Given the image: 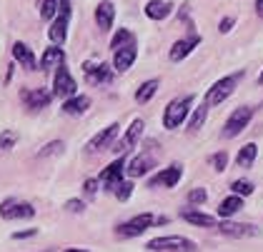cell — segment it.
<instances>
[{"label":"cell","instance_id":"6da1fadb","mask_svg":"<svg viewBox=\"0 0 263 252\" xmlns=\"http://www.w3.org/2000/svg\"><path fill=\"white\" fill-rule=\"evenodd\" d=\"M193 102H196V95H183L171 100L165 105V110H163V128L165 130H178L183 122L188 120V115H191Z\"/></svg>","mask_w":263,"mask_h":252},{"label":"cell","instance_id":"7a4b0ae2","mask_svg":"<svg viewBox=\"0 0 263 252\" xmlns=\"http://www.w3.org/2000/svg\"><path fill=\"white\" fill-rule=\"evenodd\" d=\"M241 80H243V70L233 73V75H226V78H221V80H216V82L208 88V93H205V105H208V108H216V105L226 102L228 97L236 93V88H238Z\"/></svg>","mask_w":263,"mask_h":252},{"label":"cell","instance_id":"3957f363","mask_svg":"<svg viewBox=\"0 0 263 252\" xmlns=\"http://www.w3.org/2000/svg\"><path fill=\"white\" fill-rule=\"evenodd\" d=\"M148 252H196V242L183 237V235H165V237H156L145 245Z\"/></svg>","mask_w":263,"mask_h":252},{"label":"cell","instance_id":"277c9868","mask_svg":"<svg viewBox=\"0 0 263 252\" xmlns=\"http://www.w3.org/2000/svg\"><path fill=\"white\" fill-rule=\"evenodd\" d=\"M253 108H248V105H241V108H236L233 113H231V117L226 120V125H223L221 135L226 137V140H231V137H238L248 128V122L253 120Z\"/></svg>","mask_w":263,"mask_h":252},{"label":"cell","instance_id":"5b68a950","mask_svg":"<svg viewBox=\"0 0 263 252\" xmlns=\"http://www.w3.org/2000/svg\"><path fill=\"white\" fill-rule=\"evenodd\" d=\"M156 215L151 213H141L136 215V217H130L128 222H121L118 227H116V235L118 237H123V240H128V237H138V235H143L145 230H151L153 225H156Z\"/></svg>","mask_w":263,"mask_h":252},{"label":"cell","instance_id":"8992f818","mask_svg":"<svg viewBox=\"0 0 263 252\" xmlns=\"http://www.w3.org/2000/svg\"><path fill=\"white\" fill-rule=\"evenodd\" d=\"M158 165V155H156V142H148V148L143 150L141 155H136L128 162V177H143L148 175L153 167Z\"/></svg>","mask_w":263,"mask_h":252},{"label":"cell","instance_id":"52a82bcc","mask_svg":"<svg viewBox=\"0 0 263 252\" xmlns=\"http://www.w3.org/2000/svg\"><path fill=\"white\" fill-rule=\"evenodd\" d=\"M0 217L3 220H33L35 207L21 197H8V200L0 202Z\"/></svg>","mask_w":263,"mask_h":252},{"label":"cell","instance_id":"ba28073f","mask_svg":"<svg viewBox=\"0 0 263 252\" xmlns=\"http://www.w3.org/2000/svg\"><path fill=\"white\" fill-rule=\"evenodd\" d=\"M118 133H121V122H110L108 128H103L101 133L85 145V153L88 155H96V153H103V150H113Z\"/></svg>","mask_w":263,"mask_h":252},{"label":"cell","instance_id":"9c48e42d","mask_svg":"<svg viewBox=\"0 0 263 252\" xmlns=\"http://www.w3.org/2000/svg\"><path fill=\"white\" fill-rule=\"evenodd\" d=\"M125 170H128V162H125V155H121L118 160H113L105 170H103L101 175H98V180H101L103 190L105 193H113L118 185L123 182V175H125Z\"/></svg>","mask_w":263,"mask_h":252},{"label":"cell","instance_id":"30bf717a","mask_svg":"<svg viewBox=\"0 0 263 252\" xmlns=\"http://www.w3.org/2000/svg\"><path fill=\"white\" fill-rule=\"evenodd\" d=\"M181 177H183V165L181 162H173V165L163 167L161 173L153 175V177L148 180V187H151V190H158V187L171 190V187H176V185L181 182Z\"/></svg>","mask_w":263,"mask_h":252},{"label":"cell","instance_id":"8fae6325","mask_svg":"<svg viewBox=\"0 0 263 252\" xmlns=\"http://www.w3.org/2000/svg\"><path fill=\"white\" fill-rule=\"evenodd\" d=\"M68 20H70V0H61V10L53 20L50 30H48V38L53 40L55 45H63L65 43V35H68Z\"/></svg>","mask_w":263,"mask_h":252},{"label":"cell","instance_id":"7c38bea8","mask_svg":"<svg viewBox=\"0 0 263 252\" xmlns=\"http://www.w3.org/2000/svg\"><path fill=\"white\" fill-rule=\"evenodd\" d=\"M53 95L63 97V100L78 95V82H76V78L70 75V70H68L65 65H61L58 73H55V80H53Z\"/></svg>","mask_w":263,"mask_h":252},{"label":"cell","instance_id":"4fadbf2b","mask_svg":"<svg viewBox=\"0 0 263 252\" xmlns=\"http://www.w3.org/2000/svg\"><path fill=\"white\" fill-rule=\"evenodd\" d=\"M143 130H145V122H143L141 117H136L133 122H130V128L125 130V135L113 145V153H118V155H125L130 148H136L138 142H141V137H143Z\"/></svg>","mask_w":263,"mask_h":252},{"label":"cell","instance_id":"5bb4252c","mask_svg":"<svg viewBox=\"0 0 263 252\" xmlns=\"http://www.w3.org/2000/svg\"><path fill=\"white\" fill-rule=\"evenodd\" d=\"M221 235L226 237H236V240H246V237H261V227L251 225V222H233V220H223L218 225Z\"/></svg>","mask_w":263,"mask_h":252},{"label":"cell","instance_id":"9a60e30c","mask_svg":"<svg viewBox=\"0 0 263 252\" xmlns=\"http://www.w3.org/2000/svg\"><path fill=\"white\" fill-rule=\"evenodd\" d=\"M83 75L88 82H93V85H108L110 80H113V70L105 65V62H85L83 65Z\"/></svg>","mask_w":263,"mask_h":252},{"label":"cell","instance_id":"2e32d148","mask_svg":"<svg viewBox=\"0 0 263 252\" xmlns=\"http://www.w3.org/2000/svg\"><path fill=\"white\" fill-rule=\"evenodd\" d=\"M196 45H201V35H188V38H183V40H176L173 48H171V53H168L171 62H181L183 58H188L196 50Z\"/></svg>","mask_w":263,"mask_h":252},{"label":"cell","instance_id":"e0dca14e","mask_svg":"<svg viewBox=\"0 0 263 252\" xmlns=\"http://www.w3.org/2000/svg\"><path fill=\"white\" fill-rule=\"evenodd\" d=\"M138 58V48H136V43L133 45H125L121 50H116V55H113V70L116 73H125V70H130V65L136 62Z\"/></svg>","mask_w":263,"mask_h":252},{"label":"cell","instance_id":"ac0fdd59","mask_svg":"<svg viewBox=\"0 0 263 252\" xmlns=\"http://www.w3.org/2000/svg\"><path fill=\"white\" fill-rule=\"evenodd\" d=\"M21 97H23V102H25L30 110H41V108H48V105H50L53 93H48V90L38 88V90H23Z\"/></svg>","mask_w":263,"mask_h":252},{"label":"cell","instance_id":"d6986e66","mask_svg":"<svg viewBox=\"0 0 263 252\" xmlns=\"http://www.w3.org/2000/svg\"><path fill=\"white\" fill-rule=\"evenodd\" d=\"M113 18H116V8H113V3H110V0L98 3V8H96V23H98L101 33H108V30L113 28Z\"/></svg>","mask_w":263,"mask_h":252},{"label":"cell","instance_id":"ffe728a7","mask_svg":"<svg viewBox=\"0 0 263 252\" xmlns=\"http://www.w3.org/2000/svg\"><path fill=\"white\" fill-rule=\"evenodd\" d=\"M13 58H15V62H21L25 70H38V60L33 55V50L21 40L13 43Z\"/></svg>","mask_w":263,"mask_h":252},{"label":"cell","instance_id":"44dd1931","mask_svg":"<svg viewBox=\"0 0 263 252\" xmlns=\"http://www.w3.org/2000/svg\"><path fill=\"white\" fill-rule=\"evenodd\" d=\"M181 217L185 220V222H191V225H196V227H205V230L221 225L213 215H205V213H201V210H183Z\"/></svg>","mask_w":263,"mask_h":252},{"label":"cell","instance_id":"7402d4cb","mask_svg":"<svg viewBox=\"0 0 263 252\" xmlns=\"http://www.w3.org/2000/svg\"><path fill=\"white\" fill-rule=\"evenodd\" d=\"M171 13H173L171 0H148V5H145V15L151 20H165Z\"/></svg>","mask_w":263,"mask_h":252},{"label":"cell","instance_id":"603a6c76","mask_svg":"<svg viewBox=\"0 0 263 252\" xmlns=\"http://www.w3.org/2000/svg\"><path fill=\"white\" fill-rule=\"evenodd\" d=\"M65 53H63L61 45H53V48H45L41 55V70H50V68H61Z\"/></svg>","mask_w":263,"mask_h":252},{"label":"cell","instance_id":"cb8c5ba5","mask_svg":"<svg viewBox=\"0 0 263 252\" xmlns=\"http://www.w3.org/2000/svg\"><path fill=\"white\" fill-rule=\"evenodd\" d=\"M243 210V197L241 195H228L226 200H221V205H218V217L223 220H231L236 213H241Z\"/></svg>","mask_w":263,"mask_h":252},{"label":"cell","instance_id":"d4e9b609","mask_svg":"<svg viewBox=\"0 0 263 252\" xmlns=\"http://www.w3.org/2000/svg\"><path fill=\"white\" fill-rule=\"evenodd\" d=\"M90 108V97L88 95H73L63 102V113L65 115H83Z\"/></svg>","mask_w":263,"mask_h":252},{"label":"cell","instance_id":"484cf974","mask_svg":"<svg viewBox=\"0 0 263 252\" xmlns=\"http://www.w3.org/2000/svg\"><path fill=\"white\" fill-rule=\"evenodd\" d=\"M256 157H258V145H256V142H248V145H243L241 150H238V155H236V165L248 170V167L256 162Z\"/></svg>","mask_w":263,"mask_h":252},{"label":"cell","instance_id":"4316f807","mask_svg":"<svg viewBox=\"0 0 263 252\" xmlns=\"http://www.w3.org/2000/svg\"><path fill=\"white\" fill-rule=\"evenodd\" d=\"M158 88H161V80H145V82H143L141 88H138V90H136V102H141V105H145V102H148V100H151V97L156 95V93H158Z\"/></svg>","mask_w":263,"mask_h":252},{"label":"cell","instance_id":"83f0119b","mask_svg":"<svg viewBox=\"0 0 263 252\" xmlns=\"http://www.w3.org/2000/svg\"><path fill=\"white\" fill-rule=\"evenodd\" d=\"M205 117H208V105L203 102V105H198V108L193 110V115H191V120H188V130H191V133L201 130L203 122H205Z\"/></svg>","mask_w":263,"mask_h":252},{"label":"cell","instance_id":"f1b7e54d","mask_svg":"<svg viewBox=\"0 0 263 252\" xmlns=\"http://www.w3.org/2000/svg\"><path fill=\"white\" fill-rule=\"evenodd\" d=\"M133 43H136V35H133L130 30L121 28V30L113 35V40H110V48H113V53H116V50H121V48H125V45H133Z\"/></svg>","mask_w":263,"mask_h":252},{"label":"cell","instance_id":"f546056e","mask_svg":"<svg viewBox=\"0 0 263 252\" xmlns=\"http://www.w3.org/2000/svg\"><path fill=\"white\" fill-rule=\"evenodd\" d=\"M61 10V0H41V18L43 20H55Z\"/></svg>","mask_w":263,"mask_h":252},{"label":"cell","instance_id":"4dcf8cb0","mask_svg":"<svg viewBox=\"0 0 263 252\" xmlns=\"http://www.w3.org/2000/svg\"><path fill=\"white\" fill-rule=\"evenodd\" d=\"M18 130H3L0 133V153H8L10 148H15V142H18Z\"/></svg>","mask_w":263,"mask_h":252},{"label":"cell","instance_id":"1f68e13d","mask_svg":"<svg viewBox=\"0 0 263 252\" xmlns=\"http://www.w3.org/2000/svg\"><path fill=\"white\" fill-rule=\"evenodd\" d=\"M253 182L251 180H233L231 182V193L233 195H241V197H248V195H253Z\"/></svg>","mask_w":263,"mask_h":252},{"label":"cell","instance_id":"d6a6232c","mask_svg":"<svg viewBox=\"0 0 263 252\" xmlns=\"http://www.w3.org/2000/svg\"><path fill=\"white\" fill-rule=\"evenodd\" d=\"M63 148H65V142L63 140H53V142H48L45 148H43L41 153H38V157H50V155H58V153H63Z\"/></svg>","mask_w":263,"mask_h":252},{"label":"cell","instance_id":"836d02e7","mask_svg":"<svg viewBox=\"0 0 263 252\" xmlns=\"http://www.w3.org/2000/svg\"><path fill=\"white\" fill-rule=\"evenodd\" d=\"M211 165H213V170H216V173H223V170L228 167V153L221 150V153L211 155Z\"/></svg>","mask_w":263,"mask_h":252},{"label":"cell","instance_id":"e575fe53","mask_svg":"<svg viewBox=\"0 0 263 252\" xmlns=\"http://www.w3.org/2000/svg\"><path fill=\"white\" fill-rule=\"evenodd\" d=\"M130 193H133V182H128V180H123L121 185H118V187L113 190V195H116V197H118L121 202H125V200L130 197Z\"/></svg>","mask_w":263,"mask_h":252},{"label":"cell","instance_id":"d590c367","mask_svg":"<svg viewBox=\"0 0 263 252\" xmlns=\"http://www.w3.org/2000/svg\"><path fill=\"white\" fill-rule=\"evenodd\" d=\"M208 200V193L203 190V187H193L191 193H188V205H203Z\"/></svg>","mask_w":263,"mask_h":252},{"label":"cell","instance_id":"8d00e7d4","mask_svg":"<svg viewBox=\"0 0 263 252\" xmlns=\"http://www.w3.org/2000/svg\"><path fill=\"white\" fill-rule=\"evenodd\" d=\"M98 185H101V180H98V177L85 180V185H83V187H85V195H88V197H93V195L98 193Z\"/></svg>","mask_w":263,"mask_h":252},{"label":"cell","instance_id":"74e56055","mask_svg":"<svg viewBox=\"0 0 263 252\" xmlns=\"http://www.w3.org/2000/svg\"><path fill=\"white\" fill-rule=\"evenodd\" d=\"M65 210H68V213H83V210H85V202H83V200H68V202H65Z\"/></svg>","mask_w":263,"mask_h":252},{"label":"cell","instance_id":"f35d334b","mask_svg":"<svg viewBox=\"0 0 263 252\" xmlns=\"http://www.w3.org/2000/svg\"><path fill=\"white\" fill-rule=\"evenodd\" d=\"M233 25H236V18H223L221 23H218V30L226 35V33H231V28H233Z\"/></svg>","mask_w":263,"mask_h":252},{"label":"cell","instance_id":"ab89813d","mask_svg":"<svg viewBox=\"0 0 263 252\" xmlns=\"http://www.w3.org/2000/svg\"><path fill=\"white\" fill-rule=\"evenodd\" d=\"M35 233H38V230H25V233H13V240H28V237H33Z\"/></svg>","mask_w":263,"mask_h":252},{"label":"cell","instance_id":"60d3db41","mask_svg":"<svg viewBox=\"0 0 263 252\" xmlns=\"http://www.w3.org/2000/svg\"><path fill=\"white\" fill-rule=\"evenodd\" d=\"M256 13H258V18H263V0H256Z\"/></svg>","mask_w":263,"mask_h":252},{"label":"cell","instance_id":"b9f144b4","mask_svg":"<svg viewBox=\"0 0 263 252\" xmlns=\"http://www.w3.org/2000/svg\"><path fill=\"white\" fill-rule=\"evenodd\" d=\"M63 252H88V250H83V247H70V250H63Z\"/></svg>","mask_w":263,"mask_h":252},{"label":"cell","instance_id":"7bdbcfd3","mask_svg":"<svg viewBox=\"0 0 263 252\" xmlns=\"http://www.w3.org/2000/svg\"><path fill=\"white\" fill-rule=\"evenodd\" d=\"M258 82H261V85H263V73H261V75H258Z\"/></svg>","mask_w":263,"mask_h":252},{"label":"cell","instance_id":"ee69618b","mask_svg":"<svg viewBox=\"0 0 263 252\" xmlns=\"http://www.w3.org/2000/svg\"><path fill=\"white\" fill-rule=\"evenodd\" d=\"M43 252H53V250H43Z\"/></svg>","mask_w":263,"mask_h":252}]
</instances>
